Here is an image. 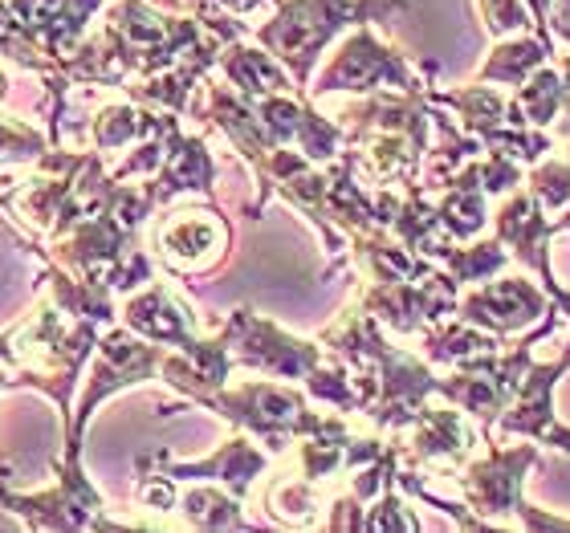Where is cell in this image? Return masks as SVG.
I'll use <instances>...</instances> for the list:
<instances>
[{
  "label": "cell",
  "instance_id": "23",
  "mask_svg": "<svg viewBox=\"0 0 570 533\" xmlns=\"http://www.w3.org/2000/svg\"><path fill=\"white\" fill-rule=\"evenodd\" d=\"M213 4H220V9L233 12V17H245V12L262 9V0H213Z\"/></svg>",
  "mask_w": 570,
  "mask_h": 533
},
{
  "label": "cell",
  "instance_id": "7",
  "mask_svg": "<svg viewBox=\"0 0 570 533\" xmlns=\"http://www.w3.org/2000/svg\"><path fill=\"white\" fill-rule=\"evenodd\" d=\"M155 249L176 273H208L228 253V225L200 208L167 213L155 225Z\"/></svg>",
  "mask_w": 570,
  "mask_h": 533
},
{
  "label": "cell",
  "instance_id": "22",
  "mask_svg": "<svg viewBox=\"0 0 570 533\" xmlns=\"http://www.w3.org/2000/svg\"><path fill=\"white\" fill-rule=\"evenodd\" d=\"M559 70H562V127H559V135L570 139V58L567 53H559Z\"/></svg>",
  "mask_w": 570,
  "mask_h": 533
},
{
  "label": "cell",
  "instance_id": "5",
  "mask_svg": "<svg viewBox=\"0 0 570 533\" xmlns=\"http://www.w3.org/2000/svg\"><path fill=\"white\" fill-rule=\"evenodd\" d=\"M220 343L228 346L233 363L253 371H265L274 379H306L322 363V351L314 343H302L285 334L274 322L257 318L253 309H233V318L220 330Z\"/></svg>",
  "mask_w": 570,
  "mask_h": 533
},
{
  "label": "cell",
  "instance_id": "15",
  "mask_svg": "<svg viewBox=\"0 0 570 533\" xmlns=\"http://www.w3.org/2000/svg\"><path fill=\"white\" fill-rule=\"evenodd\" d=\"M554 58V46H550L547 37H518V41H501V46H493V53H489V61L481 66V82H501V86H522L530 73L538 70V66H547V61Z\"/></svg>",
  "mask_w": 570,
  "mask_h": 533
},
{
  "label": "cell",
  "instance_id": "17",
  "mask_svg": "<svg viewBox=\"0 0 570 533\" xmlns=\"http://www.w3.org/2000/svg\"><path fill=\"white\" fill-rule=\"evenodd\" d=\"M176 505L184 522L200 525V530H249V522L240 517V497H228L216 488H191Z\"/></svg>",
  "mask_w": 570,
  "mask_h": 533
},
{
  "label": "cell",
  "instance_id": "20",
  "mask_svg": "<svg viewBox=\"0 0 570 533\" xmlns=\"http://www.w3.org/2000/svg\"><path fill=\"white\" fill-rule=\"evenodd\" d=\"M49 147H53V142L41 139L33 127L0 119V164H4V159H41Z\"/></svg>",
  "mask_w": 570,
  "mask_h": 533
},
{
  "label": "cell",
  "instance_id": "11",
  "mask_svg": "<svg viewBox=\"0 0 570 533\" xmlns=\"http://www.w3.org/2000/svg\"><path fill=\"white\" fill-rule=\"evenodd\" d=\"M122 322L127 330L142 334L159 346H188L196 338V318L164 282H147V289L122 302Z\"/></svg>",
  "mask_w": 570,
  "mask_h": 533
},
{
  "label": "cell",
  "instance_id": "14",
  "mask_svg": "<svg viewBox=\"0 0 570 533\" xmlns=\"http://www.w3.org/2000/svg\"><path fill=\"white\" fill-rule=\"evenodd\" d=\"M216 164L204 139H184L176 135V142L167 147L164 167L155 171V188H159V200H171L179 191H213Z\"/></svg>",
  "mask_w": 570,
  "mask_h": 533
},
{
  "label": "cell",
  "instance_id": "6",
  "mask_svg": "<svg viewBox=\"0 0 570 533\" xmlns=\"http://www.w3.org/2000/svg\"><path fill=\"white\" fill-rule=\"evenodd\" d=\"M456 314H461V322L476 326V330L510 338V334L534 326L547 314V297H542V289H534V282H525V277L481 282L476 289H469L456 302Z\"/></svg>",
  "mask_w": 570,
  "mask_h": 533
},
{
  "label": "cell",
  "instance_id": "2",
  "mask_svg": "<svg viewBox=\"0 0 570 533\" xmlns=\"http://www.w3.org/2000/svg\"><path fill=\"white\" fill-rule=\"evenodd\" d=\"M164 346L151 343V338H142L135 330H110L102 343H98V358L95 367H90V379H86V395L82 403L73 407V420H70V440H66V452H82V427L86 420L95 415V407L107 395L122 392V387H131V383L142 379H155L159 367H164Z\"/></svg>",
  "mask_w": 570,
  "mask_h": 533
},
{
  "label": "cell",
  "instance_id": "13",
  "mask_svg": "<svg viewBox=\"0 0 570 533\" xmlns=\"http://www.w3.org/2000/svg\"><path fill=\"white\" fill-rule=\"evenodd\" d=\"M220 70L228 73V82L237 86V95L249 98V102L297 90V82L289 78V70H285V66H277L269 49L225 46V49H220Z\"/></svg>",
  "mask_w": 570,
  "mask_h": 533
},
{
  "label": "cell",
  "instance_id": "25",
  "mask_svg": "<svg viewBox=\"0 0 570 533\" xmlns=\"http://www.w3.org/2000/svg\"><path fill=\"white\" fill-rule=\"evenodd\" d=\"M4 86H9V82H4V70H0V95H4Z\"/></svg>",
  "mask_w": 570,
  "mask_h": 533
},
{
  "label": "cell",
  "instance_id": "12",
  "mask_svg": "<svg viewBox=\"0 0 570 533\" xmlns=\"http://www.w3.org/2000/svg\"><path fill=\"white\" fill-rule=\"evenodd\" d=\"M570 355H562L559 363H530V371L522 375V387L510 399V415L498 424L501 436H530V440H547L554 432V407H550V392L559 375H567Z\"/></svg>",
  "mask_w": 570,
  "mask_h": 533
},
{
  "label": "cell",
  "instance_id": "9",
  "mask_svg": "<svg viewBox=\"0 0 570 533\" xmlns=\"http://www.w3.org/2000/svg\"><path fill=\"white\" fill-rule=\"evenodd\" d=\"M107 0H9V9L24 21V29L46 46L53 61H66L78 53L86 37V24Z\"/></svg>",
  "mask_w": 570,
  "mask_h": 533
},
{
  "label": "cell",
  "instance_id": "16",
  "mask_svg": "<svg viewBox=\"0 0 570 533\" xmlns=\"http://www.w3.org/2000/svg\"><path fill=\"white\" fill-rule=\"evenodd\" d=\"M513 107L522 110L525 127H538V131L554 127V119L562 115V70L538 66V70L518 86Z\"/></svg>",
  "mask_w": 570,
  "mask_h": 533
},
{
  "label": "cell",
  "instance_id": "1",
  "mask_svg": "<svg viewBox=\"0 0 570 533\" xmlns=\"http://www.w3.org/2000/svg\"><path fill=\"white\" fill-rule=\"evenodd\" d=\"M400 4L407 0H277V17L257 29V41L289 70L297 90H306L314 61L338 37V29L383 21Z\"/></svg>",
  "mask_w": 570,
  "mask_h": 533
},
{
  "label": "cell",
  "instance_id": "18",
  "mask_svg": "<svg viewBox=\"0 0 570 533\" xmlns=\"http://www.w3.org/2000/svg\"><path fill=\"white\" fill-rule=\"evenodd\" d=\"M525 191H530L547 213L567 208L570 204V155H562V159L542 155V159L530 167V188Z\"/></svg>",
  "mask_w": 570,
  "mask_h": 533
},
{
  "label": "cell",
  "instance_id": "3",
  "mask_svg": "<svg viewBox=\"0 0 570 533\" xmlns=\"http://www.w3.org/2000/svg\"><path fill=\"white\" fill-rule=\"evenodd\" d=\"M58 473L61 481L53 493L17 497L9 488H0V505L33 530H119V522L107 517V501L86 481L78 452H66V461H58Z\"/></svg>",
  "mask_w": 570,
  "mask_h": 533
},
{
  "label": "cell",
  "instance_id": "19",
  "mask_svg": "<svg viewBox=\"0 0 570 533\" xmlns=\"http://www.w3.org/2000/svg\"><path fill=\"white\" fill-rule=\"evenodd\" d=\"M476 9L485 17L489 33H498V37L525 33V29L534 24V12H530L525 0H476Z\"/></svg>",
  "mask_w": 570,
  "mask_h": 533
},
{
  "label": "cell",
  "instance_id": "24",
  "mask_svg": "<svg viewBox=\"0 0 570 533\" xmlns=\"http://www.w3.org/2000/svg\"><path fill=\"white\" fill-rule=\"evenodd\" d=\"M4 383H9V375H4V371H0V392H4ZM4 481H9V468H4V464H0V488H4Z\"/></svg>",
  "mask_w": 570,
  "mask_h": 533
},
{
  "label": "cell",
  "instance_id": "10",
  "mask_svg": "<svg viewBox=\"0 0 570 533\" xmlns=\"http://www.w3.org/2000/svg\"><path fill=\"white\" fill-rule=\"evenodd\" d=\"M147 461L159 464V473L171 476V481H225L233 497H245L253 481L269 468V456L249 436H233L208 461H171L164 452H155Z\"/></svg>",
  "mask_w": 570,
  "mask_h": 533
},
{
  "label": "cell",
  "instance_id": "8",
  "mask_svg": "<svg viewBox=\"0 0 570 533\" xmlns=\"http://www.w3.org/2000/svg\"><path fill=\"white\" fill-rule=\"evenodd\" d=\"M530 464H538L534 444H525V448H489L485 461H473L461 476L469 505L481 517L518 513V505H522V481Z\"/></svg>",
  "mask_w": 570,
  "mask_h": 533
},
{
  "label": "cell",
  "instance_id": "21",
  "mask_svg": "<svg viewBox=\"0 0 570 533\" xmlns=\"http://www.w3.org/2000/svg\"><path fill=\"white\" fill-rule=\"evenodd\" d=\"M547 29H550V33H559L562 41L570 46V0H550Z\"/></svg>",
  "mask_w": 570,
  "mask_h": 533
},
{
  "label": "cell",
  "instance_id": "4",
  "mask_svg": "<svg viewBox=\"0 0 570 533\" xmlns=\"http://www.w3.org/2000/svg\"><path fill=\"white\" fill-rule=\"evenodd\" d=\"M380 86H392L400 95H424V82H420L416 70H412L395 49L380 46V41L371 37V29H355V33L343 41V49L331 58V66L318 73L314 98L338 95V90L367 95V90H380Z\"/></svg>",
  "mask_w": 570,
  "mask_h": 533
}]
</instances>
